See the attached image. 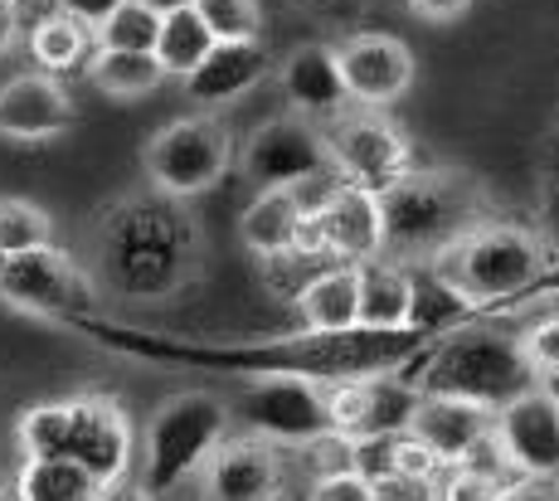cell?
I'll return each instance as SVG.
<instances>
[{"instance_id":"obj_38","label":"cell","mask_w":559,"mask_h":501,"mask_svg":"<svg viewBox=\"0 0 559 501\" xmlns=\"http://www.w3.org/2000/svg\"><path fill=\"white\" fill-rule=\"evenodd\" d=\"M117 5H122V0H49V10H59V15L79 20V25H88V29H98Z\"/></svg>"},{"instance_id":"obj_35","label":"cell","mask_w":559,"mask_h":501,"mask_svg":"<svg viewBox=\"0 0 559 501\" xmlns=\"http://www.w3.org/2000/svg\"><path fill=\"white\" fill-rule=\"evenodd\" d=\"M307 501H374L370 497V482L360 473H326V477H311L307 487Z\"/></svg>"},{"instance_id":"obj_22","label":"cell","mask_w":559,"mask_h":501,"mask_svg":"<svg viewBox=\"0 0 559 501\" xmlns=\"http://www.w3.org/2000/svg\"><path fill=\"white\" fill-rule=\"evenodd\" d=\"M273 59H267V45L263 39H249V45H214L204 63L186 83V98L200 103V108H224V103H239L249 88L267 79Z\"/></svg>"},{"instance_id":"obj_7","label":"cell","mask_w":559,"mask_h":501,"mask_svg":"<svg viewBox=\"0 0 559 501\" xmlns=\"http://www.w3.org/2000/svg\"><path fill=\"white\" fill-rule=\"evenodd\" d=\"M414 385L424 394H448V399H467L497 414L540 380L531 375L521 341L511 332H501V326H457L443 341H433L424 375Z\"/></svg>"},{"instance_id":"obj_40","label":"cell","mask_w":559,"mask_h":501,"mask_svg":"<svg viewBox=\"0 0 559 501\" xmlns=\"http://www.w3.org/2000/svg\"><path fill=\"white\" fill-rule=\"evenodd\" d=\"M497 501H559V482H540V477H515L501 487Z\"/></svg>"},{"instance_id":"obj_25","label":"cell","mask_w":559,"mask_h":501,"mask_svg":"<svg viewBox=\"0 0 559 501\" xmlns=\"http://www.w3.org/2000/svg\"><path fill=\"white\" fill-rule=\"evenodd\" d=\"M15 501H112L98 477H88L83 467L63 463V457H25L10 482Z\"/></svg>"},{"instance_id":"obj_1","label":"cell","mask_w":559,"mask_h":501,"mask_svg":"<svg viewBox=\"0 0 559 501\" xmlns=\"http://www.w3.org/2000/svg\"><path fill=\"white\" fill-rule=\"evenodd\" d=\"M83 336L103 341L112 350L142 360H170V366H200V370H229L243 380H307V385H346V380L394 375L408 356L428 346L433 326H408V332H346V336H267V341H180L152 336L132 326L83 317L73 322Z\"/></svg>"},{"instance_id":"obj_3","label":"cell","mask_w":559,"mask_h":501,"mask_svg":"<svg viewBox=\"0 0 559 501\" xmlns=\"http://www.w3.org/2000/svg\"><path fill=\"white\" fill-rule=\"evenodd\" d=\"M487 215H491V200L477 176L414 166L404 180L380 190V229H384L380 259L400 263L408 273H424L448 249H457L472 229H481Z\"/></svg>"},{"instance_id":"obj_12","label":"cell","mask_w":559,"mask_h":501,"mask_svg":"<svg viewBox=\"0 0 559 501\" xmlns=\"http://www.w3.org/2000/svg\"><path fill=\"white\" fill-rule=\"evenodd\" d=\"M229 419H239L249 439L273 448H307L331 433L326 390L307 380H253L239 399H229Z\"/></svg>"},{"instance_id":"obj_36","label":"cell","mask_w":559,"mask_h":501,"mask_svg":"<svg viewBox=\"0 0 559 501\" xmlns=\"http://www.w3.org/2000/svg\"><path fill=\"white\" fill-rule=\"evenodd\" d=\"M287 5L311 20H326V25H346V20H360L374 0H287Z\"/></svg>"},{"instance_id":"obj_9","label":"cell","mask_w":559,"mask_h":501,"mask_svg":"<svg viewBox=\"0 0 559 501\" xmlns=\"http://www.w3.org/2000/svg\"><path fill=\"white\" fill-rule=\"evenodd\" d=\"M321 136H326V156H331L336 180L370 190V195L390 190L394 180H404L408 170H414V146H408V136L380 112L350 108V112H341L336 122L321 127Z\"/></svg>"},{"instance_id":"obj_21","label":"cell","mask_w":559,"mask_h":501,"mask_svg":"<svg viewBox=\"0 0 559 501\" xmlns=\"http://www.w3.org/2000/svg\"><path fill=\"white\" fill-rule=\"evenodd\" d=\"M302 332L311 336H346L360 332V269L350 263H331V269H311L307 283L293 297Z\"/></svg>"},{"instance_id":"obj_2","label":"cell","mask_w":559,"mask_h":501,"mask_svg":"<svg viewBox=\"0 0 559 501\" xmlns=\"http://www.w3.org/2000/svg\"><path fill=\"white\" fill-rule=\"evenodd\" d=\"M204 269V239L186 200L136 190L98 210L88 234V273L98 302L160 307Z\"/></svg>"},{"instance_id":"obj_42","label":"cell","mask_w":559,"mask_h":501,"mask_svg":"<svg viewBox=\"0 0 559 501\" xmlns=\"http://www.w3.org/2000/svg\"><path fill=\"white\" fill-rule=\"evenodd\" d=\"M136 5L156 10V15H176V10H195V0H136Z\"/></svg>"},{"instance_id":"obj_43","label":"cell","mask_w":559,"mask_h":501,"mask_svg":"<svg viewBox=\"0 0 559 501\" xmlns=\"http://www.w3.org/2000/svg\"><path fill=\"white\" fill-rule=\"evenodd\" d=\"M550 312H559V269H555V283H550Z\"/></svg>"},{"instance_id":"obj_26","label":"cell","mask_w":559,"mask_h":501,"mask_svg":"<svg viewBox=\"0 0 559 501\" xmlns=\"http://www.w3.org/2000/svg\"><path fill=\"white\" fill-rule=\"evenodd\" d=\"M88 39H93L88 25L59 15V10H45V15L29 20L25 45H29V59L39 63V73H53V79H59V73L88 63Z\"/></svg>"},{"instance_id":"obj_31","label":"cell","mask_w":559,"mask_h":501,"mask_svg":"<svg viewBox=\"0 0 559 501\" xmlns=\"http://www.w3.org/2000/svg\"><path fill=\"white\" fill-rule=\"evenodd\" d=\"M35 249H53V219L29 200H0V259H20Z\"/></svg>"},{"instance_id":"obj_45","label":"cell","mask_w":559,"mask_h":501,"mask_svg":"<svg viewBox=\"0 0 559 501\" xmlns=\"http://www.w3.org/2000/svg\"><path fill=\"white\" fill-rule=\"evenodd\" d=\"M0 5H10V10H25V0H0Z\"/></svg>"},{"instance_id":"obj_34","label":"cell","mask_w":559,"mask_h":501,"mask_svg":"<svg viewBox=\"0 0 559 501\" xmlns=\"http://www.w3.org/2000/svg\"><path fill=\"white\" fill-rule=\"evenodd\" d=\"M374 501H438L433 477H408V473H384L370 482Z\"/></svg>"},{"instance_id":"obj_4","label":"cell","mask_w":559,"mask_h":501,"mask_svg":"<svg viewBox=\"0 0 559 501\" xmlns=\"http://www.w3.org/2000/svg\"><path fill=\"white\" fill-rule=\"evenodd\" d=\"M15 448L20 457H63L88 477H98L107 492H117L136 467L132 419L112 394H73V399L35 404L20 414Z\"/></svg>"},{"instance_id":"obj_18","label":"cell","mask_w":559,"mask_h":501,"mask_svg":"<svg viewBox=\"0 0 559 501\" xmlns=\"http://www.w3.org/2000/svg\"><path fill=\"white\" fill-rule=\"evenodd\" d=\"M204 501H277L283 497V453L263 439H224L204 463Z\"/></svg>"},{"instance_id":"obj_24","label":"cell","mask_w":559,"mask_h":501,"mask_svg":"<svg viewBox=\"0 0 559 501\" xmlns=\"http://www.w3.org/2000/svg\"><path fill=\"white\" fill-rule=\"evenodd\" d=\"M418 312V273L390 259L360 269V332H408Z\"/></svg>"},{"instance_id":"obj_29","label":"cell","mask_w":559,"mask_h":501,"mask_svg":"<svg viewBox=\"0 0 559 501\" xmlns=\"http://www.w3.org/2000/svg\"><path fill=\"white\" fill-rule=\"evenodd\" d=\"M507 482H515V473L501 463L497 443H487L472 463L448 467V473L438 477V501H497Z\"/></svg>"},{"instance_id":"obj_48","label":"cell","mask_w":559,"mask_h":501,"mask_svg":"<svg viewBox=\"0 0 559 501\" xmlns=\"http://www.w3.org/2000/svg\"><path fill=\"white\" fill-rule=\"evenodd\" d=\"M0 269H5V259H0Z\"/></svg>"},{"instance_id":"obj_23","label":"cell","mask_w":559,"mask_h":501,"mask_svg":"<svg viewBox=\"0 0 559 501\" xmlns=\"http://www.w3.org/2000/svg\"><path fill=\"white\" fill-rule=\"evenodd\" d=\"M302 219H307L302 190H258L249 200V210L239 215V239H243V249L263 263L293 259V243H297Z\"/></svg>"},{"instance_id":"obj_17","label":"cell","mask_w":559,"mask_h":501,"mask_svg":"<svg viewBox=\"0 0 559 501\" xmlns=\"http://www.w3.org/2000/svg\"><path fill=\"white\" fill-rule=\"evenodd\" d=\"M73 98L63 88V79L53 73H15L10 83H0V136L20 146H45L59 142L73 127Z\"/></svg>"},{"instance_id":"obj_30","label":"cell","mask_w":559,"mask_h":501,"mask_svg":"<svg viewBox=\"0 0 559 501\" xmlns=\"http://www.w3.org/2000/svg\"><path fill=\"white\" fill-rule=\"evenodd\" d=\"M156 35H160V15L136 0H122L112 15L93 29V45L98 49H112V55H152L156 49Z\"/></svg>"},{"instance_id":"obj_13","label":"cell","mask_w":559,"mask_h":501,"mask_svg":"<svg viewBox=\"0 0 559 501\" xmlns=\"http://www.w3.org/2000/svg\"><path fill=\"white\" fill-rule=\"evenodd\" d=\"M491 443L515 477L559 482V394L550 385L515 394L491 419Z\"/></svg>"},{"instance_id":"obj_41","label":"cell","mask_w":559,"mask_h":501,"mask_svg":"<svg viewBox=\"0 0 559 501\" xmlns=\"http://www.w3.org/2000/svg\"><path fill=\"white\" fill-rule=\"evenodd\" d=\"M20 10H10V5H0V63H5L10 55H15V45H20Z\"/></svg>"},{"instance_id":"obj_39","label":"cell","mask_w":559,"mask_h":501,"mask_svg":"<svg viewBox=\"0 0 559 501\" xmlns=\"http://www.w3.org/2000/svg\"><path fill=\"white\" fill-rule=\"evenodd\" d=\"M408 10H414L418 20H428V25H453V20L467 15L472 0H404Z\"/></svg>"},{"instance_id":"obj_37","label":"cell","mask_w":559,"mask_h":501,"mask_svg":"<svg viewBox=\"0 0 559 501\" xmlns=\"http://www.w3.org/2000/svg\"><path fill=\"white\" fill-rule=\"evenodd\" d=\"M540 239L550 243V253L559 249V156H555V166L545 170V200H540Z\"/></svg>"},{"instance_id":"obj_46","label":"cell","mask_w":559,"mask_h":501,"mask_svg":"<svg viewBox=\"0 0 559 501\" xmlns=\"http://www.w3.org/2000/svg\"><path fill=\"white\" fill-rule=\"evenodd\" d=\"M112 501H142V497H136V492H132V497H112Z\"/></svg>"},{"instance_id":"obj_19","label":"cell","mask_w":559,"mask_h":501,"mask_svg":"<svg viewBox=\"0 0 559 501\" xmlns=\"http://www.w3.org/2000/svg\"><path fill=\"white\" fill-rule=\"evenodd\" d=\"M491 419H497V414L481 409V404L448 399V394H424L418 409H414L408 433H414V439L424 443L448 473V467L472 463V457L491 443Z\"/></svg>"},{"instance_id":"obj_27","label":"cell","mask_w":559,"mask_h":501,"mask_svg":"<svg viewBox=\"0 0 559 501\" xmlns=\"http://www.w3.org/2000/svg\"><path fill=\"white\" fill-rule=\"evenodd\" d=\"M214 49V35L204 29V20L195 10H176V15H160V35H156V69L166 79H190L204 63V55Z\"/></svg>"},{"instance_id":"obj_8","label":"cell","mask_w":559,"mask_h":501,"mask_svg":"<svg viewBox=\"0 0 559 501\" xmlns=\"http://www.w3.org/2000/svg\"><path fill=\"white\" fill-rule=\"evenodd\" d=\"M234 156H239V146H234L229 122L219 112H190L146 136L142 170L156 195L195 200L229 176Z\"/></svg>"},{"instance_id":"obj_14","label":"cell","mask_w":559,"mask_h":501,"mask_svg":"<svg viewBox=\"0 0 559 501\" xmlns=\"http://www.w3.org/2000/svg\"><path fill=\"white\" fill-rule=\"evenodd\" d=\"M424 390L400 375H370V380H346V385L326 390V414L331 433L346 443H370V439H400L414 424V409Z\"/></svg>"},{"instance_id":"obj_32","label":"cell","mask_w":559,"mask_h":501,"mask_svg":"<svg viewBox=\"0 0 559 501\" xmlns=\"http://www.w3.org/2000/svg\"><path fill=\"white\" fill-rule=\"evenodd\" d=\"M195 15L214 35V45H249V39H263V5H258V0H195Z\"/></svg>"},{"instance_id":"obj_47","label":"cell","mask_w":559,"mask_h":501,"mask_svg":"<svg viewBox=\"0 0 559 501\" xmlns=\"http://www.w3.org/2000/svg\"><path fill=\"white\" fill-rule=\"evenodd\" d=\"M550 390H555V394H559V380H550Z\"/></svg>"},{"instance_id":"obj_11","label":"cell","mask_w":559,"mask_h":501,"mask_svg":"<svg viewBox=\"0 0 559 501\" xmlns=\"http://www.w3.org/2000/svg\"><path fill=\"white\" fill-rule=\"evenodd\" d=\"M239 170L258 190H297V186H311V180H321V176H336L321 127L307 122V117H297V112L253 127L243 152H239Z\"/></svg>"},{"instance_id":"obj_10","label":"cell","mask_w":559,"mask_h":501,"mask_svg":"<svg viewBox=\"0 0 559 501\" xmlns=\"http://www.w3.org/2000/svg\"><path fill=\"white\" fill-rule=\"evenodd\" d=\"M0 302L25 317H45V322H83L93 312V302H98V293H93L83 263L53 243V249L5 259V269H0Z\"/></svg>"},{"instance_id":"obj_6","label":"cell","mask_w":559,"mask_h":501,"mask_svg":"<svg viewBox=\"0 0 559 501\" xmlns=\"http://www.w3.org/2000/svg\"><path fill=\"white\" fill-rule=\"evenodd\" d=\"M550 269V243L531 224H501L487 219L472 229L457 249H448L433 263L438 287L453 302L477 307V302H501V297H521Z\"/></svg>"},{"instance_id":"obj_44","label":"cell","mask_w":559,"mask_h":501,"mask_svg":"<svg viewBox=\"0 0 559 501\" xmlns=\"http://www.w3.org/2000/svg\"><path fill=\"white\" fill-rule=\"evenodd\" d=\"M0 501H10V482H5V473H0Z\"/></svg>"},{"instance_id":"obj_20","label":"cell","mask_w":559,"mask_h":501,"mask_svg":"<svg viewBox=\"0 0 559 501\" xmlns=\"http://www.w3.org/2000/svg\"><path fill=\"white\" fill-rule=\"evenodd\" d=\"M283 98L287 108L307 122L326 127L336 122L341 112H350V98H346V83H341V63H336V49L331 45H302L283 59Z\"/></svg>"},{"instance_id":"obj_33","label":"cell","mask_w":559,"mask_h":501,"mask_svg":"<svg viewBox=\"0 0 559 501\" xmlns=\"http://www.w3.org/2000/svg\"><path fill=\"white\" fill-rule=\"evenodd\" d=\"M515 341H521V356L540 385L559 380V312H540L525 332H515Z\"/></svg>"},{"instance_id":"obj_28","label":"cell","mask_w":559,"mask_h":501,"mask_svg":"<svg viewBox=\"0 0 559 501\" xmlns=\"http://www.w3.org/2000/svg\"><path fill=\"white\" fill-rule=\"evenodd\" d=\"M83 73H88L93 88L107 93V98H117V103L146 98V93H156L160 79H166L152 55H112V49H93L88 63H83Z\"/></svg>"},{"instance_id":"obj_15","label":"cell","mask_w":559,"mask_h":501,"mask_svg":"<svg viewBox=\"0 0 559 501\" xmlns=\"http://www.w3.org/2000/svg\"><path fill=\"white\" fill-rule=\"evenodd\" d=\"M336 49L341 63V83H346L350 108L380 112L390 103H400L408 88H414V49L394 35H374V29H360V35H346Z\"/></svg>"},{"instance_id":"obj_16","label":"cell","mask_w":559,"mask_h":501,"mask_svg":"<svg viewBox=\"0 0 559 501\" xmlns=\"http://www.w3.org/2000/svg\"><path fill=\"white\" fill-rule=\"evenodd\" d=\"M311 229L321 239V253L326 263H350V269H365L384 253V229H380V195L360 186H336L307 210Z\"/></svg>"},{"instance_id":"obj_5","label":"cell","mask_w":559,"mask_h":501,"mask_svg":"<svg viewBox=\"0 0 559 501\" xmlns=\"http://www.w3.org/2000/svg\"><path fill=\"white\" fill-rule=\"evenodd\" d=\"M229 399L214 390H180L160 399L146 419L142 453H136V497H176L190 477L204 473L214 448L229 439Z\"/></svg>"}]
</instances>
